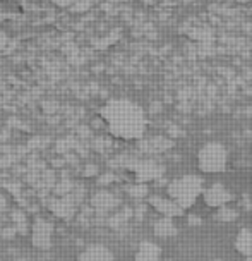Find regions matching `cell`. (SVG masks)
Masks as SVG:
<instances>
[{"label":"cell","mask_w":252,"mask_h":261,"mask_svg":"<svg viewBox=\"0 0 252 261\" xmlns=\"http://www.w3.org/2000/svg\"><path fill=\"white\" fill-rule=\"evenodd\" d=\"M103 119L108 122L110 133L117 138L134 139L139 138L144 130V120L141 110L134 103L124 100L110 101L101 110Z\"/></svg>","instance_id":"cell-1"},{"label":"cell","mask_w":252,"mask_h":261,"mask_svg":"<svg viewBox=\"0 0 252 261\" xmlns=\"http://www.w3.org/2000/svg\"><path fill=\"white\" fill-rule=\"evenodd\" d=\"M166 193L170 199L179 204L182 208H190L198 196L203 193V179L198 175H184L179 179L172 180L166 188Z\"/></svg>","instance_id":"cell-2"},{"label":"cell","mask_w":252,"mask_h":261,"mask_svg":"<svg viewBox=\"0 0 252 261\" xmlns=\"http://www.w3.org/2000/svg\"><path fill=\"white\" fill-rule=\"evenodd\" d=\"M227 151L220 143H209L199 151V169L209 174L225 170Z\"/></svg>","instance_id":"cell-3"},{"label":"cell","mask_w":252,"mask_h":261,"mask_svg":"<svg viewBox=\"0 0 252 261\" xmlns=\"http://www.w3.org/2000/svg\"><path fill=\"white\" fill-rule=\"evenodd\" d=\"M129 169L136 174L137 182H148V180L161 179V175L165 174V167L155 162H134L132 165H129Z\"/></svg>","instance_id":"cell-4"},{"label":"cell","mask_w":252,"mask_h":261,"mask_svg":"<svg viewBox=\"0 0 252 261\" xmlns=\"http://www.w3.org/2000/svg\"><path fill=\"white\" fill-rule=\"evenodd\" d=\"M52 236H53V225L43 218H36L33 223V246L36 249H50L52 246Z\"/></svg>","instance_id":"cell-5"},{"label":"cell","mask_w":252,"mask_h":261,"mask_svg":"<svg viewBox=\"0 0 252 261\" xmlns=\"http://www.w3.org/2000/svg\"><path fill=\"white\" fill-rule=\"evenodd\" d=\"M232 199H233L232 193L223 184H213L211 188L204 191V201H206L208 206L221 208L227 206V203H230Z\"/></svg>","instance_id":"cell-6"},{"label":"cell","mask_w":252,"mask_h":261,"mask_svg":"<svg viewBox=\"0 0 252 261\" xmlns=\"http://www.w3.org/2000/svg\"><path fill=\"white\" fill-rule=\"evenodd\" d=\"M149 204H151V206H155V210H158L161 215H165L168 218L180 217L182 212H184V208L179 206L174 199L161 198V196H151V198H149Z\"/></svg>","instance_id":"cell-7"},{"label":"cell","mask_w":252,"mask_h":261,"mask_svg":"<svg viewBox=\"0 0 252 261\" xmlns=\"http://www.w3.org/2000/svg\"><path fill=\"white\" fill-rule=\"evenodd\" d=\"M77 261H114V254L108 248L101 244L88 246L86 249L79 254Z\"/></svg>","instance_id":"cell-8"},{"label":"cell","mask_w":252,"mask_h":261,"mask_svg":"<svg viewBox=\"0 0 252 261\" xmlns=\"http://www.w3.org/2000/svg\"><path fill=\"white\" fill-rule=\"evenodd\" d=\"M91 204L95 206L98 213H106L110 210H114L117 204H119V198H115L111 193H106V191H100L93 196Z\"/></svg>","instance_id":"cell-9"},{"label":"cell","mask_w":252,"mask_h":261,"mask_svg":"<svg viewBox=\"0 0 252 261\" xmlns=\"http://www.w3.org/2000/svg\"><path fill=\"white\" fill-rule=\"evenodd\" d=\"M161 249L158 248L155 242H141L137 253H136V261H160Z\"/></svg>","instance_id":"cell-10"},{"label":"cell","mask_w":252,"mask_h":261,"mask_svg":"<svg viewBox=\"0 0 252 261\" xmlns=\"http://www.w3.org/2000/svg\"><path fill=\"white\" fill-rule=\"evenodd\" d=\"M235 248L240 254L247 256V258H252V230L242 228L239 232V236H237Z\"/></svg>","instance_id":"cell-11"},{"label":"cell","mask_w":252,"mask_h":261,"mask_svg":"<svg viewBox=\"0 0 252 261\" xmlns=\"http://www.w3.org/2000/svg\"><path fill=\"white\" fill-rule=\"evenodd\" d=\"M50 210L60 218L69 220L74 215V204L69 199H52L50 201Z\"/></svg>","instance_id":"cell-12"},{"label":"cell","mask_w":252,"mask_h":261,"mask_svg":"<svg viewBox=\"0 0 252 261\" xmlns=\"http://www.w3.org/2000/svg\"><path fill=\"white\" fill-rule=\"evenodd\" d=\"M155 234L158 237H170V236H175L177 234V227H175V223L172 218H168V217H163L160 218L156 223H155Z\"/></svg>","instance_id":"cell-13"},{"label":"cell","mask_w":252,"mask_h":261,"mask_svg":"<svg viewBox=\"0 0 252 261\" xmlns=\"http://www.w3.org/2000/svg\"><path fill=\"white\" fill-rule=\"evenodd\" d=\"M237 217H239V212H237V210H233V208H230V206L218 208L216 215H214V218H216L218 222H233Z\"/></svg>","instance_id":"cell-14"},{"label":"cell","mask_w":252,"mask_h":261,"mask_svg":"<svg viewBox=\"0 0 252 261\" xmlns=\"http://www.w3.org/2000/svg\"><path fill=\"white\" fill-rule=\"evenodd\" d=\"M170 146V143H166V141H161V139H158V141H151V143H146V144H143V148L146 150V153H158V151H163L165 148Z\"/></svg>","instance_id":"cell-15"},{"label":"cell","mask_w":252,"mask_h":261,"mask_svg":"<svg viewBox=\"0 0 252 261\" xmlns=\"http://www.w3.org/2000/svg\"><path fill=\"white\" fill-rule=\"evenodd\" d=\"M127 191L130 196H134V198H143V196H146V193H148L146 186H143V184L130 186V188H127Z\"/></svg>","instance_id":"cell-16"},{"label":"cell","mask_w":252,"mask_h":261,"mask_svg":"<svg viewBox=\"0 0 252 261\" xmlns=\"http://www.w3.org/2000/svg\"><path fill=\"white\" fill-rule=\"evenodd\" d=\"M57 6L60 7H67V6H72V0H53Z\"/></svg>","instance_id":"cell-17"},{"label":"cell","mask_w":252,"mask_h":261,"mask_svg":"<svg viewBox=\"0 0 252 261\" xmlns=\"http://www.w3.org/2000/svg\"><path fill=\"white\" fill-rule=\"evenodd\" d=\"M111 180H114V175H111V174L103 175V177L100 179V184H108V182H111Z\"/></svg>","instance_id":"cell-18"},{"label":"cell","mask_w":252,"mask_h":261,"mask_svg":"<svg viewBox=\"0 0 252 261\" xmlns=\"http://www.w3.org/2000/svg\"><path fill=\"white\" fill-rule=\"evenodd\" d=\"M189 223H190V225H199V223H201V218H199V217L190 215V217H189Z\"/></svg>","instance_id":"cell-19"},{"label":"cell","mask_w":252,"mask_h":261,"mask_svg":"<svg viewBox=\"0 0 252 261\" xmlns=\"http://www.w3.org/2000/svg\"><path fill=\"white\" fill-rule=\"evenodd\" d=\"M213 261H221V259H213Z\"/></svg>","instance_id":"cell-20"},{"label":"cell","mask_w":252,"mask_h":261,"mask_svg":"<svg viewBox=\"0 0 252 261\" xmlns=\"http://www.w3.org/2000/svg\"><path fill=\"white\" fill-rule=\"evenodd\" d=\"M247 261H252V258H249V259H247Z\"/></svg>","instance_id":"cell-21"},{"label":"cell","mask_w":252,"mask_h":261,"mask_svg":"<svg viewBox=\"0 0 252 261\" xmlns=\"http://www.w3.org/2000/svg\"><path fill=\"white\" fill-rule=\"evenodd\" d=\"M17 261H22V259H17Z\"/></svg>","instance_id":"cell-22"}]
</instances>
